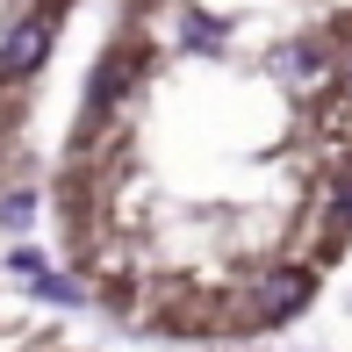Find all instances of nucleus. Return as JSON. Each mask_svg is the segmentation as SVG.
<instances>
[{
    "label": "nucleus",
    "instance_id": "423d86ee",
    "mask_svg": "<svg viewBox=\"0 0 352 352\" xmlns=\"http://www.w3.org/2000/svg\"><path fill=\"white\" fill-rule=\"evenodd\" d=\"M36 302H58V309H72V302H87V287H79L72 274H43V280H36Z\"/></svg>",
    "mask_w": 352,
    "mask_h": 352
},
{
    "label": "nucleus",
    "instance_id": "f257e3e1",
    "mask_svg": "<svg viewBox=\"0 0 352 352\" xmlns=\"http://www.w3.org/2000/svg\"><path fill=\"white\" fill-rule=\"evenodd\" d=\"M309 287H316V274H295V266L259 274V280L245 287V324H237V331H280L287 316L309 302Z\"/></svg>",
    "mask_w": 352,
    "mask_h": 352
},
{
    "label": "nucleus",
    "instance_id": "f03ea898",
    "mask_svg": "<svg viewBox=\"0 0 352 352\" xmlns=\"http://www.w3.org/2000/svg\"><path fill=\"white\" fill-rule=\"evenodd\" d=\"M43 58H51V14H29V22H14L8 36H0V79H8V87L36 79Z\"/></svg>",
    "mask_w": 352,
    "mask_h": 352
},
{
    "label": "nucleus",
    "instance_id": "39448f33",
    "mask_svg": "<svg viewBox=\"0 0 352 352\" xmlns=\"http://www.w3.org/2000/svg\"><path fill=\"white\" fill-rule=\"evenodd\" d=\"M29 223H36V195H29V187L0 195V230H29Z\"/></svg>",
    "mask_w": 352,
    "mask_h": 352
},
{
    "label": "nucleus",
    "instance_id": "6e6552de",
    "mask_svg": "<svg viewBox=\"0 0 352 352\" xmlns=\"http://www.w3.org/2000/svg\"><path fill=\"white\" fill-rule=\"evenodd\" d=\"M345 87H352V58H345Z\"/></svg>",
    "mask_w": 352,
    "mask_h": 352
},
{
    "label": "nucleus",
    "instance_id": "7ed1b4c3",
    "mask_svg": "<svg viewBox=\"0 0 352 352\" xmlns=\"http://www.w3.org/2000/svg\"><path fill=\"white\" fill-rule=\"evenodd\" d=\"M180 29H187L195 51H223V22H216V14H201L195 0H180Z\"/></svg>",
    "mask_w": 352,
    "mask_h": 352
},
{
    "label": "nucleus",
    "instance_id": "0eeeda50",
    "mask_svg": "<svg viewBox=\"0 0 352 352\" xmlns=\"http://www.w3.org/2000/svg\"><path fill=\"white\" fill-rule=\"evenodd\" d=\"M8 274L22 280V287H36L43 274H51V266H43V252H29V245H22V252H8Z\"/></svg>",
    "mask_w": 352,
    "mask_h": 352
},
{
    "label": "nucleus",
    "instance_id": "20e7f679",
    "mask_svg": "<svg viewBox=\"0 0 352 352\" xmlns=\"http://www.w3.org/2000/svg\"><path fill=\"white\" fill-rule=\"evenodd\" d=\"M280 65L295 72L302 87H309V79H324V65H331V58H324V43H295V51H280Z\"/></svg>",
    "mask_w": 352,
    "mask_h": 352
}]
</instances>
